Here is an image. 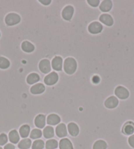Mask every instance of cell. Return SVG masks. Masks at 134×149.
<instances>
[{"label":"cell","instance_id":"cell-27","mask_svg":"<svg viewBox=\"0 0 134 149\" xmlns=\"http://www.w3.org/2000/svg\"><path fill=\"white\" fill-rule=\"evenodd\" d=\"M30 138L32 139H37L41 138L42 136V131L39 129H34L30 133Z\"/></svg>","mask_w":134,"mask_h":149},{"label":"cell","instance_id":"cell-26","mask_svg":"<svg viewBox=\"0 0 134 149\" xmlns=\"http://www.w3.org/2000/svg\"><path fill=\"white\" fill-rule=\"evenodd\" d=\"M59 144L57 141L55 139L48 140L45 143L46 149H55L58 147Z\"/></svg>","mask_w":134,"mask_h":149},{"label":"cell","instance_id":"cell-7","mask_svg":"<svg viewBox=\"0 0 134 149\" xmlns=\"http://www.w3.org/2000/svg\"><path fill=\"white\" fill-rule=\"evenodd\" d=\"M63 58L59 56H56L53 58L52 61H51V66L53 70L56 71H61L63 68Z\"/></svg>","mask_w":134,"mask_h":149},{"label":"cell","instance_id":"cell-21","mask_svg":"<svg viewBox=\"0 0 134 149\" xmlns=\"http://www.w3.org/2000/svg\"><path fill=\"white\" fill-rule=\"evenodd\" d=\"M40 77L37 73H31L28 76L27 78V81L28 84L32 85L39 81Z\"/></svg>","mask_w":134,"mask_h":149},{"label":"cell","instance_id":"cell-36","mask_svg":"<svg viewBox=\"0 0 134 149\" xmlns=\"http://www.w3.org/2000/svg\"><path fill=\"white\" fill-rule=\"evenodd\" d=\"M0 149H3V148H2L1 147H0Z\"/></svg>","mask_w":134,"mask_h":149},{"label":"cell","instance_id":"cell-9","mask_svg":"<svg viewBox=\"0 0 134 149\" xmlns=\"http://www.w3.org/2000/svg\"><path fill=\"white\" fill-rule=\"evenodd\" d=\"M55 133L59 138H63L67 135V129L66 125L62 123L59 124L55 129Z\"/></svg>","mask_w":134,"mask_h":149},{"label":"cell","instance_id":"cell-17","mask_svg":"<svg viewBox=\"0 0 134 149\" xmlns=\"http://www.w3.org/2000/svg\"><path fill=\"white\" fill-rule=\"evenodd\" d=\"M59 146L60 149H73V143L67 138L62 139L59 142Z\"/></svg>","mask_w":134,"mask_h":149},{"label":"cell","instance_id":"cell-3","mask_svg":"<svg viewBox=\"0 0 134 149\" xmlns=\"http://www.w3.org/2000/svg\"><path fill=\"white\" fill-rule=\"evenodd\" d=\"M114 93L116 96L120 99H126L130 95L128 89L123 86H118L115 89Z\"/></svg>","mask_w":134,"mask_h":149},{"label":"cell","instance_id":"cell-29","mask_svg":"<svg viewBox=\"0 0 134 149\" xmlns=\"http://www.w3.org/2000/svg\"><path fill=\"white\" fill-rule=\"evenodd\" d=\"M9 66L10 62L8 59L3 56H0V68L7 69L9 67Z\"/></svg>","mask_w":134,"mask_h":149},{"label":"cell","instance_id":"cell-5","mask_svg":"<svg viewBox=\"0 0 134 149\" xmlns=\"http://www.w3.org/2000/svg\"><path fill=\"white\" fill-rule=\"evenodd\" d=\"M103 25L99 22H93L89 25L88 31L92 34H97L102 32Z\"/></svg>","mask_w":134,"mask_h":149},{"label":"cell","instance_id":"cell-6","mask_svg":"<svg viewBox=\"0 0 134 149\" xmlns=\"http://www.w3.org/2000/svg\"><path fill=\"white\" fill-rule=\"evenodd\" d=\"M39 68L43 74L50 73L51 70L50 61L48 59H43L39 63Z\"/></svg>","mask_w":134,"mask_h":149},{"label":"cell","instance_id":"cell-1","mask_svg":"<svg viewBox=\"0 0 134 149\" xmlns=\"http://www.w3.org/2000/svg\"><path fill=\"white\" fill-rule=\"evenodd\" d=\"M63 68L66 74L71 75L75 72L77 69V62L74 58H66L64 61Z\"/></svg>","mask_w":134,"mask_h":149},{"label":"cell","instance_id":"cell-33","mask_svg":"<svg viewBox=\"0 0 134 149\" xmlns=\"http://www.w3.org/2000/svg\"><path fill=\"white\" fill-rule=\"evenodd\" d=\"M92 81L94 82V84H98L100 81V78L98 76H94L92 78Z\"/></svg>","mask_w":134,"mask_h":149},{"label":"cell","instance_id":"cell-11","mask_svg":"<svg viewBox=\"0 0 134 149\" xmlns=\"http://www.w3.org/2000/svg\"><path fill=\"white\" fill-rule=\"evenodd\" d=\"M118 104V100L114 96L109 97L105 102V106L107 109H114Z\"/></svg>","mask_w":134,"mask_h":149},{"label":"cell","instance_id":"cell-15","mask_svg":"<svg viewBox=\"0 0 134 149\" xmlns=\"http://www.w3.org/2000/svg\"><path fill=\"white\" fill-rule=\"evenodd\" d=\"M68 131L70 135L73 136V137H76V136L79 134V127L78 125L74 122H71L68 125Z\"/></svg>","mask_w":134,"mask_h":149},{"label":"cell","instance_id":"cell-14","mask_svg":"<svg viewBox=\"0 0 134 149\" xmlns=\"http://www.w3.org/2000/svg\"><path fill=\"white\" fill-rule=\"evenodd\" d=\"M61 122V118L55 114H50L47 118V124L51 125H55L59 124Z\"/></svg>","mask_w":134,"mask_h":149},{"label":"cell","instance_id":"cell-22","mask_svg":"<svg viewBox=\"0 0 134 149\" xmlns=\"http://www.w3.org/2000/svg\"><path fill=\"white\" fill-rule=\"evenodd\" d=\"M30 127L28 125L25 124L22 125L21 127H20L19 130V133L20 137L22 138H27L28 135H30Z\"/></svg>","mask_w":134,"mask_h":149},{"label":"cell","instance_id":"cell-8","mask_svg":"<svg viewBox=\"0 0 134 149\" xmlns=\"http://www.w3.org/2000/svg\"><path fill=\"white\" fill-rule=\"evenodd\" d=\"M74 7L71 6H66L62 11V17L65 20H70L74 14Z\"/></svg>","mask_w":134,"mask_h":149},{"label":"cell","instance_id":"cell-25","mask_svg":"<svg viewBox=\"0 0 134 149\" xmlns=\"http://www.w3.org/2000/svg\"><path fill=\"white\" fill-rule=\"evenodd\" d=\"M107 145L103 140H98L94 143L93 149H106Z\"/></svg>","mask_w":134,"mask_h":149},{"label":"cell","instance_id":"cell-24","mask_svg":"<svg viewBox=\"0 0 134 149\" xmlns=\"http://www.w3.org/2000/svg\"><path fill=\"white\" fill-rule=\"evenodd\" d=\"M43 135L46 139H51L54 136V129L51 126H47L43 131Z\"/></svg>","mask_w":134,"mask_h":149},{"label":"cell","instance_id":"cell-37","mask_svg":"<svg viewBox=\"0 0 134 149\" xmlns=\"http://www.w3.org/2000/svg\"><path fill=\"white\" fill-rule=\"evenodd\" d=\"M0 36H1V34H0Z\"/></svg>","mask_w":134,"mask_h":149},{"label":"cell","instance_id":"cell-19","mask_svg":"<svg viewBox=\"0 0 134 149\" xmlns=\"http://www.w3.org/2000/svg\"><path fill=\"white\" fill-rule=\"evenodd\" d=\"M123 132L126 135H131L134 133V124L131 122H128L123 127Z\"/></svg>","mask_w":134,"mask_h":149},{"label":"cell","instance_id":"cell-30","mask_svg":"<svg viewBox=\"0 0 134 149\" xmlns=\"http://www.w3.org/2000/svg\"><path fill=\"white\" fill-rule=\"evenodd\" d=\"M8 141V137L6 134L5 133H1L0 135V146H3L7 143Z\"/></svg>","mask_w":134,"mask_h":149},{"label":"cell","instance_id":"cell-34","mask_svg":"<svg viewBox=\"0 0 134 149\" xmlns=\"http://www.w3.org/2000/svg\"><path fill=\"white\" fill-rule=\"evenodd\" d=\"M15 146L13 144L9 143L4 146V149H15Z\"/></svg>","mask_w":134,"mask_h":149},{"label":"cell","instance_id":"cell-32","mask_svg":"<svg viewBox=\"0 0 134 149\" xmlns=\"http://www.w3.org/2000/svg\"><path fill=\"white\" fill-rule=\"evenodd\" d=\"M128 143L131 147L134 148V135H131L128 139Z\"/></svg>","mask_w":134,"mask_h":149},{"label":"cell","instance_id":"cell-35","mask_svg":"<svg viewBox=\"0 0 134 149\" xmlns=\"http://www.w3.org/2000/svg\"><path fill=\"white\" fill-rule=\"evenodd\" d=\"M40 2L43 5H44V6H48L51 3V0H46V1L45 0H40Z\"/></svg>","mask_w":134,"mask_h":149},{"label":"cell","instance_id":"cell-16","mask_svg":"<svg viewBox=\"0 0 134 149\" xmlns=\"http://www.w3.org/2000/svg\"><path fill=\"white\" fill-rule=\"evenodd\" d=\"M112 7V2L110 0H105L100 4L99 9L103 12H109Z\"/></svg>","mask_w":134,"mask_h":149},{"label":"cell","instance_id":"cell-28","mask_svg":"<svg viewBox=\"0 0 134 149\" xmlns=\"http://www.w3.org/2000/svg\"><path fill=\"white\" fill-rule=\"evenodd\" d=\"M45 146V143L43 140H36L32 145V149H43Z\"/></svg>","mask_w":134,"mask_h":149},{"label":"cell","instance_id":"cell-12","mask_svg":"<svg viewBox=\"0 0 134 149\" xmlns=\"http://www.w3.org/2000/svg\"><path fill=\"white\" fill-rule=\"evenodd\" d=\"M46 123V119L45 115L39 114L36 117L34 120L35 125L39 129H42L45 127Z\"/></svg>","mask_w":134,"mask_h":149},{"label":"cell","instance_id":"cell-18","mask_svg":"<svg viewBox=\"0 0 134 149\" xmlns=\"http://www.w3.org/2000/svg\"><path fill=\"white\" fill-rule=\"evenodd\" d=\"M21 48L22 51H24L26 53H32L35 49L34 45L28 41H24L22 42Z\"/></svg>","mask_w":134,"mask_h":149},{"label":"cell","instance_id":"cell-31","mask_svg":"<svg viewBox=\"0 0 134 149\" xmlns=\"http://www.w3.org/2000/svg\"><path fill=\"white\" fill-rule=\"evenodd\" d=\"M87 3L92 7H97L100 3L99 0H87Z\"/></svg>","mask_w":134,"mask_h":149},{"label":"cell","instance_id":"cell-23","mask_svg":"<svg viewBox=\"0 0 134 149\" xmlns=\"http://www.w3.org/2000/svg\"><path fill=\"white\" fill-rule=\"evenodd\" d=\"M31 145H32V141L30 139H24L20 141L18 146L20 149H28L30 148Z\"/></svg>","mask_w":134,"mask_h":149},{"label":"cell","instance_id":"cell-4","mask_svg":"<svg viewBox=\"0 0 134 149\" xmlns=\"http://www.w3.org/2000/svg\"><path fill=\"white\" fill-rule=\"evenodd\" d=\"M59 80V75L55 72H52L46 76L44 78V82L47 86H53Z\"/></svg>","mask_w":134,"mask_h":149},{"label":"cell","instance_id":"cell-20","mask_svg":"<svg viewBox=\"0 0 134 149\" xmlns=\"http://www.w3.org/2000/svg\"><path fill=\"white\" fill-rule=\"evenodd\" d=\"M9 141H11L12 143L17 144L19 143L20 140V136L19 133L17 132V130H12L9 133Z\"/></svg>","mask_w":134,"mask_h":149},{"label":"cell","instance_id":"cell-10","mask_svg":"<svg viewBox=\"0 0 134 149\" xmlns=\"http://www.w3.org/2000/svg\"><path fill=\"white\" fill-rule=\"evenodd\" d=\"M99 20L107 26H111L114 24L113 18L109 14H102L99 17Z\"/></svg>","mask_w":134,"mask_h":149},{"label":"cell","instance_id":"cell-13","mask_svg":"<svg viewBox=\"0 0 134 149\" xmlns=\"http://www.w3.org/2000/svg\"><path fill=\"white\" fill-rule=\"evenodd\" d=\"M45 90V87L43 84H36L31 87L30 92L34 95H38L43 93Z\"/></svg>","mask_w":134,"mask_h":149},{"label":"cell","instance_id":"cell-2","mask_svg":"<svg viewBox=\"0 0 134 149\" xmlns=\"http://www.w3.org/2000/svg\"><path fill=\"white\" fill-rule=\"evenodd\" d=\"M20 20H21V18L19 15L17 13H14L8 14L5 19L6 24L8 26H13L19 24Z\"/></svg>","mask_w":134,"mask_h":149}]
</instances>
